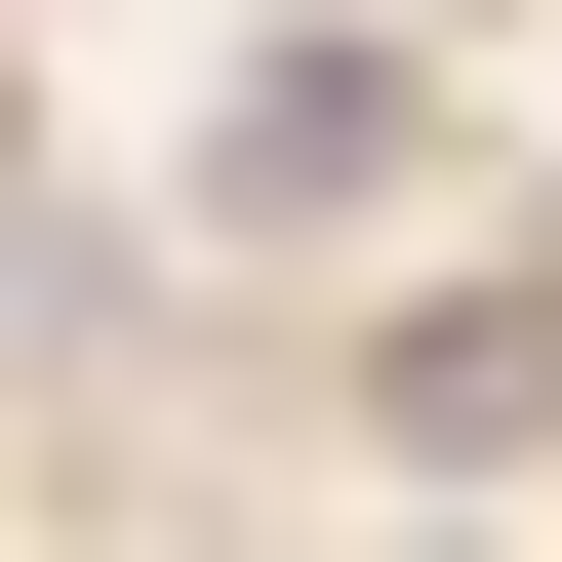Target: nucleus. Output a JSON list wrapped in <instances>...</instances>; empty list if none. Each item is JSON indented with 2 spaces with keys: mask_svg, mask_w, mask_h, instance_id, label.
<instances>
[{
  "mask_svg": "<svg viewBox=\"0 0 562 562\" xmlns=\"http://www.w3.org/2000/svg\"><path fill=\"white\" fill-rule=\"evenodd\" d=\"M402 442H562V281H442L402 322Z\"/></svg>",
  "mask_w": 562,
  "mask_h": 562,
  "instance_id": "f03ea898",
  "label": "nucleus"
},
{
  "mask_svg": "<svg viewBox=\"0 0 562 562\" xmlns=\"http://www.w3.org/2000/svg\"><path fill=\"white\" fill-rule=\"evenodd\" d=\"M402 161H442V81H402V41H281V81L201 121V201H241V241H362Z\"/></svg>",
  "mask_w": 562,
  "mask_h": 562,
  "instance_id": "f257e3e1",
  "label": "nucleus"
}]
</instances>
